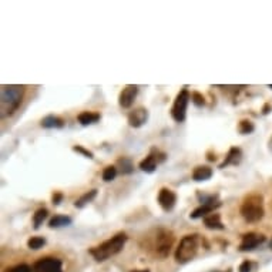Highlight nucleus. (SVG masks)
Segmentation results:
<instances>
[{
    "label": "nucleus",
    "mask_w": 272,
    "mask_h": 272,
    "mask_svg": "<svg viewBox=\"0 0 272 272\" xmlns=\"http://www.w3.org/2000/svg\"><path fill=\"white\" fill-rule=\"evenodd\" d=\"M133 272H150L148 269H143V271H133Z\"/></svg>",
    "instance_id": "32"
},
{
    "label": "nucleus",
    "mask_w": 272,
    "mask_h": 272,
    "mask_svg": "<svg viewBox=\"0 0 272 272\" xmlns=\"http://www.w3.org/2000/svg\"><path fill=\"white\" fill-rule=\"evenodd\" d=\"M157 200H158V204H160L161 208L164 209L166 212H168V211H171V209L176 207L177 195L176 192L168 190V188H161Z\"/></svg>",
    "instance_id": "11"
},
{
    "label": "nucleus",
    "mask_w": 272,
    "mask_h": 272,
    "mask_svg": "<svg viewBox=\"0 0 272 272\" xmlns=\"http://www.w3.org/2000/svg\"><path fill=\"white\" fill-rule=\"evenodd\" d=\"M137 94H138V87L137 86H134V84L126 86L120 93V96H119V104H120V107L130 108L133 105V103H134Z\"/></svg>",
    "instance_id": "10"
},
{
    "label": "nucleus",
    "mask_w": 272,
    "mask_h": 272,
    "mask_svg": "<svg viewBox=\"0 0 272 272\" xmlns=\"http://www.w3.org/2000/svg\"><path fill=\"white\" fill-rule=\"evenodd\" d=\"M8 272H32L30 271V268L27 266V265H17V266H13V268H10Z\"/></svg>",
    "instance_id": "28"
},
{
    "label": "nucleus",
    "mask_w": 272,
    "mask_h": 272,
    "mask_svg": "<svg viewBox=\"0 0 272 272\" xmlns=\"http://www.w3.org/2000/svg\"><path fill=\"white\" fill-rule=\"evenodd\" d=\"M73 151L76 152H80V154H83L84 157H87V158H94V155H93V152L88 151V150H86L84 147H81V145H76V147H73Z\"/></svg>",
    "instance_id": "27"
},
{
    "label": "nucleus",
    "mask_w": 272,
    "mask_h": 272,
    "mask_svg": "<svg viewBox=\"0 0 272 272\" xmlns=\"http://www.w3.org/2000/svg\"><path fill=\"white\" fill-rule=\"evenodd\" d=\"M265 242V237L262 234H256V232H248L242 237V241H241L240 251L242 252H247V251H252L255 249L256 247H259L261 244Z\"/></svg>",
    "instance_id": "9"
},
{
    "label": "nucleus",
    "mask_w": 272,
    "mask_h": 272,
    "mask_svg": "<svg viewBox=\"0 0 272 272\" xmlns=\"http://www.w3.org/2000/svg\"><path fill=\"white\" fill-rule=\"evenodd\" d=\"M97 195V190H91V191L86 192V194H83L79 200L74 202V207L76 208H83L84 205H87L88 202H91V201L96 198Z\"/></svg>",
    "instance_id": "19"
},
{
    "label": "nucleus",
    "mask_w": 272,
    "mask_h": 272,
    "mask_svg": "<svg viewBox=\"0 0 272 272\" xmlns=\"http://www.w3.org/2000/svg\"><path fill=\"white\" fill-rule=\"evenodd\" d=\"M148 119V112L144 107H138V108H134L133 112H130L128 114V124L131 127L138 128L141 126H144L145 121Z\"/></svg>",
    "instance_id": "12"
},
{
    "label": "nucleus",
    "mask_w": 272,
    "mask_h": 272,
    "mask_svg": "<svg viewBox=\"0 0 272 272\" xmlns=\"http://www.w3.org/2000/svg\"><path fill=\"white\" fill-rule=\"evenodd\" d=\"M214 272H218V271H214Z\"/></svg>",
    "instance_id": "34"
},
{
    "label": "nucleus",
    "mask_w": 272,
    "mask_h": 272,
    "mask_svg": "<svg viewBox=\"0 0 272 272\" xmlns=\"http://www.w3.org/2000/svg\"><path fill=\"white\" fill-rule=\"evenodd\" d=\"M166 154L164 152L158 151V150H155V148H152L151 152L145 157L144 160L140 162V168L144 171V173H148V174H151L155 171V168L157 166L162 162V161H166Z\"/></svg>",
    "instance_id": "7"
},
{
    "label": "nucleus",
    "mask_w": 272,
    "mask_h": 272,
    "mask_svg": "<svg viewBox=\"0 0 272 272\" xmlns=\"http://www.w3.org/2000/svg\"><path fill=\"white\" fill-rule=\"evenodd\" d=\"M33 272H63L62 261L59 258H41L33 265Z\"/></svg>",
    "instance_id": "8"
},
{
    "label": "nucleus",
    "mask_w": 272,
    "mask_h": 272,
    "mask_svg": "<svg viewBox=\"0 0 272 272\" xmlns=\"http://www.w3.org/2000/svg\"><path fill=\"white\" fill-rule=\"evenodd\" d=\"M269 148L272 150V137H271V140H269Z\"/></svg>",
    "instance_id": "31"
},
{
    "label": "nucleus",
    "mask_w": 272,
    "mask_h": 272,
    "mask_svg": "<svg viewBox=\"0 0 272 272\" xmlns=\"http://www.w3.org/2000/svg\"><path fill=\"white\" fill-rule=\"evenodd\" d=\"M46 244V240L43 237H32L30 240L27 241V247L33 251H37V249L43 248V245Z\"/></svg>",
    "instance_id": "23"
},
{
    "label": "nucleus",
    "mask_w": 272,
    "mask_h": 272,
    "mask_svg": "<svg viewBox=\"0 0 272 272\" xmlns=\"http://www.w3.org/2000/svg\"><path fill=\"white\" fill-rule=\"evenodd\" d=\"M72 224V218L67 215H55L50 220V228H59V227H67Z\"/></svg>",
    "instance_id": "20"
},
{
    "label": "nucleus",
    "mask_w": 272,
    "mask_h": 272,
    "mask_svg": "<svg viewBox=\"0 0 272 272\" xmlns=\"http://www.w3.org/2000/svg\"><path fill=\"white\" fill-rule=\"evenodd\" d=\"M41 127L43 128H62L64 127V121L57 117V116H46L41 120Z\"/></svg>",
    "instance_id": "17"
},
{
    "label": "nucleus",
    "mask_w": 272,
    "mask_h": 272,
    "mask_svg": "<svg viewBox=\"0 0 272 272\" xmlns=\"http://www.w3.org/2000/svg\"><path fill=\"white\" fill-rule=\"evenodd\" d=\"M24 96L23 86H17V84H5L2 86L0 91V114L2 119L12 116L13 113L19 108V105L22 104V100Z\"/></svg>",
    "instance_id": "1"
},
{
    "label": "nucleus",
    "mask_w": 272,
    "mask_h": 272,
    "mask_svg": "<svg viewBox=\"0 0 272 272\" xmlns=\"http://www.w3.org/2000/svg\"><path fill=\"white\" fill-rule=\"evenodd\" d=\"M174 241L176 237L173 231L166 230V228H161L157 231L155 235V241H154V249H155V254L160 258H167L171 252V248L174 245Z\"/></svg>",
    "instance_id": "5"
},
{
    "label": "nucleus",
    "mask_w": 272,
    "mask_h": 272,
    "mask_svg": "<svg viewBox=\"0 0 272 272\" xmlns=\"http://www.w3.org/2000/svg\"><path fill=\"white\" fill-rule=\"evenodd\" d=\"M198 248H200V235L198 234L185 235L176 251V261L178 264L190 262L195 258Z\"/></svg>",
    "instance_id": "4"
},
{
    "label": "nucleus",
    "mask_w": 272,
    "mask_h": 272,
    "mask_svg": "<svg viewBox=\"0 0 272 272\" xmlns=\"http://www.w3.org/2000/svg\"><path fill=\"white\" fill-rule=\"evenodd\" d=\"M264 197L261 194H249L241 205V215L247 223H259L264 218Z\"/></svg>",
    "instance_id": "3"
},
{
    "label": "nucleus",
    "mask_w": 272,
    "mask_h": 272,
    "mask_svg": "<svg viewBox=\"0 0 272 272\" xmlns=\"http://www.w3.org/2000/svg\"><path fill=\"white\" fill-rule=\"evenodd\" d=\"M221 207V202L220 201H212V202H205V204H202L200 205L198 208H195L192 211L191 216L192 220H198V218H205L209 214H212L214 212V209L220 208Z\"/></svg>",
    "instance_id": "13"
},
{
    "label": "nucleus",
    "mask_w": 272,
    "mask_h": 272,
    "mask_svg": "<svg viewBox=\"0 0 272 272\" xmlns=\"http://www.w3.org/2000/svg\"><path fill=\"white\" fill-rule=\"evenodd\" d=\"M241 158H242V151L238 147H232V148H230L228 155L225 157L224 162L220 166V168H224L227 166H237V164H240Z\"/></svg>",
    "instance_id": "14"
},
{
    "label": "nucleus",
    "mask_w": 272,
    "mask_h": 272,
    "mask_svg": "<svg viewBox=\"0 0 272 272\" xmlns=\"http://www.w3.org/2000/svg\"><path fill=\"white\" fill-rule=\"evenodd\" d=\"M254 130H255V127H254V124L249 120H242L238 124V131H240L241 134H251Z\"/></svg>",
    "instance_id": "24"
},
{
    "label": "nucleus",
    "mask_w": 272,
    "mask_h": 272,
    "mask_svg": "<svg viewBox=\"0 0 272 272\" xmlns=\"http://www.w3.org/2000/svg\"><path fill=\"white\" fill-rule=\"evenodd\" d=\"M240 272H251V262L249 261H244L240 266Z\"/></svg>",
    "instance_id": "30"
},
{
    "label": "nucleus",
    "mask_w": 272,
    "mask_h": 272,
    "mask_svg": "<svg viewBox=\"0 0 272 272\" xmlns=\"http://www.w3.org/2000/svg\"><path fill=\"white\" fill-rule=\"evenodd\" d=\"M191 100V94L190 91L184 88L178 93L176 101H174V105L171 108V116L173 119L177 121V123H183L185 120V114H187V107H188V103Z\"/></svg>",
    "instance_id": "6"
},
{
    "label": "nucleus",
    "mask_w": 272,
    "mask_h": 272,
    "mask_svg": "<svg viewBox=\"0 0 272 272\" xmlns=\"http://www.w3.org/2000/svg\"><path fill=\"white\" fill-rule=\"evenodd\" d=\"M191 100L192 103L197 105V107H202V105L205 104V98H204V96H202L201 93H198V91H192Z\"/></svg>",
    "instance_id": "26"
},
{
    "label": "nucleus",
    "mask_w": 272,
    "mask_h": 272,
    "mask_svg": "<svg viewBox=\"0 0 272 272\" xmlns=\"http://www.w3.org/2000/svg\"><path fill=\"white\" fill-rule=\"evenodd\" d=\"M117 166L120 167V171L123 174H131L133 170H134L133 164H131V161L128 160V158H126V157H123V158H120V160L117 161Z\"/></svg>",
    "instance_id": "22"
},
{
    "label": "nucleus",
    "mask_w": 272,
    "mask_h": 272,
    "mask_svg": "<svg viewBox=\"0 0 272 272\" xmlns=\"http://www.w3.org/2000/svg\"><path fill=\"white\" fill-rule=\"evenodd\" d=\"M48 215V211L46 208H40L36 211V214L33 215V225H34V228L37 230V228H40V225L43 224V221L47 218Z\"/></svg>",
    "instance_id": "21"
},
{
    "label": "nucleus",
    "mask_w": 272,
    "mask_h": 272,
    "mask_svg": "<svg viewBox=\"0 0 272 272\" xmlns=\"http://www.w3.org/2000/svg\"><path fill=\"white\" fill-rule=\"evenodd\" d=\"M77 120L83 126H88V124H93V123L100 120V114L93 112H83L77 116Z\"/></svg>",
    "instance_id": "18"
},
{
    "label": "nucleus",
    "mask_w": 272,
    "mask_h": 272,
    "mask_svg": "<svg viewBox=\"0 0 272 272\" xmlns=\"http://www.w3.org/2000/svg\"><path fill=\"white\" fill-rule=\"evenodd\" d=\"M126 242H127V235L124 232H120V234L112 237L110 240L104 241L100 245L90 249V255L93 256L97 262H103L112 256L117 255L121 249L124 248Z\"/></svg>",
    "instance_id": "2"
},
{
    "label": "nucleus",
    "mask_w": 272,
    "mask_h": 272,
    "mask_svg": "<svg viewBox=\"0 0 272 272\" xmlns=\"http://www.w3.org/2000/svg\"><path fill=\"white\" fill-rule=\"evenodd\" d=\"M51 200H53V204H55V205H59V204L62 202V200H63V194H62V192H55Z\"/></svg>",
    "instance_id": "29"
},
{
    "label": "nucleus",
    "mask_w": 272,
    "mask_h": 272,
    "mask_svg": "<svg viewBox=\"0 0 272 272\" xmlns=\"http://www.w3.org/2000/svg\"><path fill=\"white\" fill-rule=\"evenodd\" d=\"M116 176H117V167L108 166V167L104 168V171H103V180H104L105 183L113 181V180L116 178Z\"/></svg>",
    "instance_id": "25"
},
{
    "label": "nucleus",
    "mask_w": 272,
    "mask_h": 272,
    "mask_svg": "<svg viewBox=\"0 0 272 272\" xmlns=\"http://www.w3.org/2000/svg\"><path fill=\"white\" fill-rule=\"evenodd\" d=\"M204 224L208 230H225L224 224L221 221V215L216 214V212H212L204 218Z\"/></svg>",
    "instance_id": "16"
},
{
    "label": "nucleus",
    "mask_w": 272,
    "mask_h": 272,
    "mask_svg": "<svg viewBox=\"0 0 272 272\" xmlns=\"http://www.w3.org/2000/svg\"><path fill=\"white\" fill-rule=\"evenodd\" d=\"M211 177H212V168L208 166H200L192 171L194 181H207Z\"/></svg>",
    "instance_id": "15"
},
{
    "label": "nucleus",
    "mask_w": 272,
    "mask_h": 272,
    "mask_svg": "<svg viewBox=\"0 0 272 272\" xmlns=\"http://www.w3.org/2000/svg\"><path fill=\"white\" fill-rule=\"evenodd\" d=\"M269 88H272V86H269Z\"/></svg>",
    "instance_id": "33"
}]
</instances>
